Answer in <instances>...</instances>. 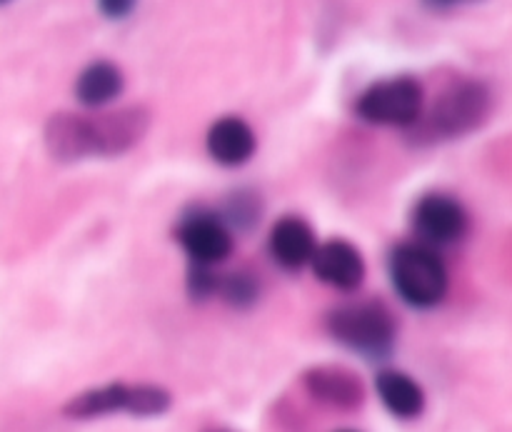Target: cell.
Returning a JSON list of instances; mask_svg holds the SVG:
<instances>
[{
	"mask_svg": "<svg viewBox=\"0 0 512 432\" xmlns=\"http://www.w3.org/2000/svg\"><path fill=\"white\" fill-rule=\"evenodd\" d=\"M330 338L365 360H388L398 343V320L380 300L338 305L325 318Z\"/></svg>",
	"mask_w": 512,
	"mask_h": 432,
	"instance_id": "1",
	"label": "cell"
},
{
	"mask_svg": "<svg viewBox=\"0 0 512 432\" xmlns=\"http://www.w3.org/2000/svg\"><path fill=\"white\" fill-rule=\"evenodd\" d=\"M388 273L400 300L415 310L438 308L448 295V268L435 248L425 243L395 245L388 258Z\"/></svg>",
	"mask_w": 512,
	"mask_h": 432,
	"instance_id": "2",
	"label": "cell"
},
{
	"mask_svg": "<svg viewBox=\"0 0 512 432\" xmlns=\"http://www.w3.org/2000/svg\"><path fill=\"white\" fill-rule=\"evenodd\" d=\"M493 113V93L483 80H458L438 95L428 118L418 120L428 138L453 140L475 133Z\"/></svg>",
	"mask_w": 512,
	"mask_h": 432,
	"instance_id": "3",
	"label": "cell"
},
{
	"mask_svg": "<svg viewBox=\"0 0 512 432\" xmlns=\"http://www.w3.org/2000/svg\"><path fill=\"white\" fill-rule=\"evenodd\" d=\"M425 90L413 75H395L373 83L360 93L355 113L370 125L388 128H415L423 118Z\"/></svg>",
	"mask_w": 512,
	"mask_h": 432,
	"instance_id": "4",
	"label": "cell"
},
{
	"mask_svg": "<svg viewBox=\"0 0 512 432\" xmlns=\"http://www.w3.org/2000/svg\"><path fill=\"white\" fill-rule=\"evenodd\" d=\"M180 248L190 258V265L218 268L233 253V230L223 223L218 213L208 208H193L178 220L175 228Z\"/></svg>",
	"mask_w": 512,
	"mask_h": 432,
	"instance_id": "5",
	"label": "cell"
},
{
	"mask_svg": "<svg viewBox=\"0 0 512 432\" xmlns=\"http://www.w3.org/2000/svg\"><path fill=\"white\" fill-rule=\"evenodd\" d=\"M413 228L420 243L430 248L455 245L468 235L470 215L458 198L445 193H428L415 203Z\"/></svg>",
	"mask_w": 512,
	"mask_h": 432,
	"instance_id": "6",
	"label": "cell"
},
{
	"mask_svg": "<svg viewBox=\"0 0 512 432\" xmlns=\"http://www.w3.org/2000/svg\"><path fill=\"white\" fill-rule=\"evenodd\" d=\"M90 120L95 135V158H115L133 150L145 138L150 128V110L143 105H130Z\"/></svg>",
	"mask_w": 512,
	"mask_h": 432,
	"instance_id": "7",
	"label": "cell"
},
{
	"mask_svg": "<svg viewBox=\"0 0 512 432\" xmlns=\"http://www.w3.org/2000/svg\"><path fill=\"white\" fill-rule=\"evenodd\" d=\"M43 143L50 158L58 163H80L95 158L93 120L68 110L53 113L43 128Z\"/></svg>",
	"mask_w": 512,
	"mask_h": 432,
	"instance_id": "8",
	"label": "cell"
},
{
	"mask_svg": "<svg viewBox=\"0 0 512 432\" xmlns=\"http://www.w3.org/2000/svg\"><path fill=\"white\" fill-rule=\"evenodd\" d=\"M303 388L310 398L335 410H358L365 403L363 380L343 365H313L303 373Z\"/></svg>",
	"mask_w": 512,
	"mask_h": 432,
	"instance_id": "9",
	"label": "cell"
},
{
	"mask_svg": "<svg viewBox=\"0 0 512 432\" xmlns=\"http://www.w3.org/2000/svg\"><path fill=\"white\" fill-rule=\"evenodd\" d=\"M315 278L323 285L335 290H358L365 280V258L353 243L348 240H328L315 248L313 260H310Z\"/></svg>",
	"mask_w": 512,
	"mask_h": 432,
	"instance_id": "10",
	"label": "cell"
},
{
	"mask_svg": "<svg viewBox=\"0 0 512 432\" xmlns=\"http://www.w3.org/2000/svg\"><path fill=\"white\" fill-rule=\"evenodd\" d=\"M205 148H208L210 158L223 168H240V165L250 163V158L255 155L258 138L248 120L238 118V115H225L210 125L208 135H205Z\"/></svg>",
	"mask_w": 512,
	"mask_h": 432,
	"instance_id": "11",
	"label": "cell"
},
{
	"mask_svg": "<svg viewBox=\"0 0 512 432\" xmlns=\"http://www.w3.org/2000/svg\"><path fill=\"white\" fill-rule=\"evenodd\" d=\"M270 255L285 270H303L313 260L318 240L313 225L300 215H283L268 238Z\"/></svg>",
	"mask_w": 512,
	"mask_h": 432,
	"instance_id": "12",
	"label": "cell"
},
{
	"mask_svg": "<svg viewBox=\"0 0 512 432\" xmlns=\"http://www.w3.org/2000/svg\"><path fill=\"white\" fill-rule=\"evenodd\" d=\"M133 410L135 385L128 383H105L100 388L83 390L63 405V415L68 420H95L115 413L133 415Z\"/></svg>",
	"mask_w": 512,
	"mask_h": 432,
	"instance_id": "13",
	"label": "cell"
},
{
	"mask_svg": "<svg viewBox=\"0 0 512 432\" xmlns=\"http://www.w3.org/2000/svg\"><path fill=\"white\" fill-rule=\"evenodd\" d=\"M375 390H378L380 403L393 418L418 420L425 413V390L403 370H380L375 375Z\"/></svg>",
	"mask_w": 512,
	"mask_h": 432,
	"instance_id": "14",
	"label": "cell"
},
{
	"mask_svg": "<svg viewBox=\"0 0 512 432\" xmlns=\"http://www.w3.org/2000/svg\"><path fill=\"white\" fill-rule=\"evenodd\" d=\"M125 88V75L110 60H93L75 78V98L85 108H105Z\"/></svg>",
	"mask_w": 512,
	"mask_h": 432,
	"instance_id": "15",
	"label": "cell"
},
{
	"mask_svg": "<svg viewBox=\"0 0 512 432\" xmlns=\"http://www.w3.org/2000/svg\"><path fill=\"white\" fill-rule=\"evenodd\" d=\"M218 215L230 230H235V233H248L263 218V198L255 190L240 188L228 195V200H225L223 210Z\"/></svg>",
	"mask_w": 512,
	"mask_h": 432,
	"instance_id": "16",
	"label": "cell"
},
{
	"mask_svg": "<svg viewBox=\"0 0 512 432\" xmlns=\"http://www.w3.org/2000/svg\"><path fill=\"white\" fill-rule=\"evenodd\" d=\"M218 295L235 310L253 308L260 298L258 275L248 273V270H235V273L223 275V278H220Z\"/></svg>",
	"mask_w": 512,
	"mask_h": 432,
	"instance_id": "17",
	"label": "cell"
},
{
	"mask_svg": "<svg viewBox=\"0 0 512 432\" xmlns=\"http://www.w3.org/2000/svg\"><path fill=\"white\" fill-rule=\"evenodd\" d=\"M220 278H223V275L215 273V268H208V265H190L188 295L193 300L215 298L220 290Z\"/></svg>",
	"mask_w": 512,
	"mask_h": 432,
	"instance_id": "18",
	"label": "cell"
},
{
	"mask_svg": "<svg viewBox=\"0 0 512 432\" xmlns=\"http://www.w3.org/2000/svg\"><path fill=\"white\" fill-rule=\"evenodd\" d=\"M138 8V0H98V10L108 20H125Z\"/></svg>",
	"mask_w": 512,
	"mask_h": 432,
	"instance_id": "19",
	"label": "cell"
},
{
	"mask_svg": "<svg viewBox=\"0 0 512 432\" xmlns=\"http://www.w3.org/2000/svg\"><path fill=\"white\" fill-rule=\"evenodd\" d=\"M468 3H480V0H423V5L433 13H448V10L460 8V5H468Z\"/></svg>",
	"mask_w": 512,
	"mask_h": 432,
	"instance_id": "20",
	"label": "cell"
},
{
	"mask_svg": "<svg viewBox=\"0 0 512 432\" xmlns=\"http://www.w3.org/2000/svg\"><path fill=\"white\" fill-rule=\"evenodd\" d=\"M213 432H235V430H228V428H220V430H213Z\"/></svg>",
	"mask_w": 512,
	"mask_h": 432,
	"instance_id": "21",
	"label": "cell"
},
{
	"mask_svg": "<svg viewBox=\"0 0 512 432\" xmlns=\"http://www.w3.org/2000/svg\"><path fill=\"white\" fill-rule=\"evenodd\" d=\"M5 3H10V0H0V5H5Z\"/></svg>",
	"mask_w": 512,
	"mask_h": 432,
	"instance_id": "22",
	"label": "cell"
},
{
	"mask_svg": "<svg viewBox=\"0 0 512 432\" xmlns=\"http://www.w3.org/2000/svg\"><path fill=\"white\" fill-rule=\"evenodd\" d=\"M340 432H355V430H340Z\"/></svg>",
	"mask_w": 512,
	"mask_h": 432,
	"instance_id": "23",
	"label": "cell"
}]
</instances>
